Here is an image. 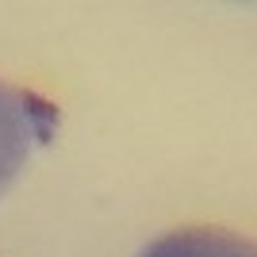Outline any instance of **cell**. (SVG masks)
Listing matches in <instances>:
<instances>
[{
	"label": "cell",
	"instance_id": "1",
	"mask_svg": "<svg viewBox=\"0 0 257 257\" xmlns=\"http://www.w3.org/2000/svg\"><path fill=\"white\" fill-rule=\"evenodd\" d=\"M58 107L31 88L0 81V192L16 181V173L54 139Z\"/></svg>",
	"mask_w": 257,
	"mask_h": 257
},
{
	"label": "cell",
	"instance_id": "2",
	"mask_svg": "<svg viewBox=\"0 0 257 257\" xmlns=\"http://www.w3.org/2000/svg\"><path fill=\"white\" fill-rule=\"evenodd\" d=\"M139 257H253V242L226 230L196 226V230H173L150 242Z\"/></svg>",
	"mask_w": 257,
	"mask_h": 257
}]
</instances>
